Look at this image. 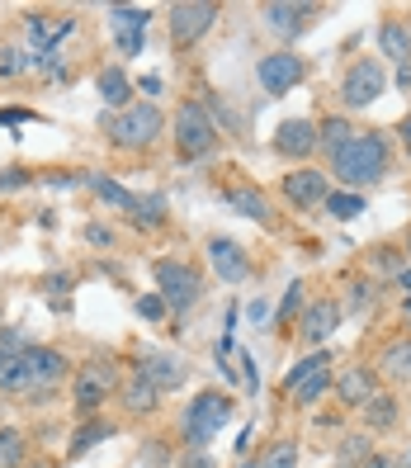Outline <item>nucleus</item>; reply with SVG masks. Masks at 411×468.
<instances>
[{"mask_svg":"<svg viewBox=\"0 0 411 468\" xmlns=\"http://www.w3.org/2000/svg\"><path fill=\"white\" fill-rule=\"evenodd\" d=\"M332 171L345 189H354V195L378 185L383 176H388V137L383 133H354L350 143L332 156Z\"/></svg>","mask_w":411,"mask_h":468,"instance_id":"obj_1","label":"nucleus"},{"mask_svg":"<svg viewBox=\"0 0 411 468\" xmlns=\"http://www.w3.org/2000/svg\"><path fill=\"white\" fill-rule=\"evenodd\" d=\"M100 128H104V137H109L114 147H123V152H147L156 137H161V128H166V114H161L152 100H137V104L119 109V114H104Z\"/></svg>","mask_w":411,"mask_h":468,"instance_id":"obj_2","label":"nucleus"},{"mask_svg":"<svg viewBox=\"0 0 411 468\" xmlns=\"http://www.w3.org/2000/svg\"><path fill=\"white\" fill-rule=\"evenodd\" d=\"M175 152L180 161H204L217 152V119L204 100H184L175 109Z\"/></svg>","mask_w":411,"mask_h":468,"instance_id":"obj_3","label":"nucleus"},{"mask_svg":"<svg viewBox=\"0 0 411 468\" xmlns=\"http://www.w3.org/2000/svg\"><path fill=\"white\" fill-rule=\"evenodd\" d=\"M119 393V365L114 360H86L76 369V383H71V407L76 417L95 421V411Z\"/></svg>","mask_w":411,"mask_h":468,"instance_id":"obj_4","label":"nucleus"},{"mask_svg":"<svg viewBox=\"0 0 411 468\" xmlns=\"http://www.w3.org/2000/svg\"><path fill=\"white\" fill-rule=\"evenodd\" d=\"M227 421H232V398L227 393H199L195 402L184 407V421H180L184 445L189 450H204L213 435H223Z\"/></svg>","mask_w":411,"mask_h":468,"instance_id":"obj_5","label":"nucleus"},{"mask_svg":"<svg viewBox=\"0 0 411 468\" xmlns=\"http://www.w3.org/2000/svg\"><path fill=\"white\" fill-rule=\"evenodd\" d=\"M156 293L166 298V308L171 313H189L199 303L204 284H199V270L195 265H184V261H156Z\"/></svg>","mask_w":411,"mask_h":468,"instance_id":"obj_6","label":"nucleus"},{"mask_svg":"<svg viewBox=\"0 0 411 468\" xmlns=\"http://www.w3.org/2000/svg\"><path fill=\"white\" fill-rule=\"evenodd\" d=\"M383 90H388V71H383L378 58H360L345 76H341V104L345 109H369L374 100H383Z\"/></svg>","mask_w":411,"mask_h":468,"instance_id":"obj_7","label":"nucleus"},{"mask_svg":"<svg viewBox=\"0 0 411 468\" xmlns=\"http://www.w3.org/2000/svg\"><path fill=\"white\" fill-rule=\"evenodd\" d=\"M217 10L213 0H180V5H171L166 10V19H171V38H175V48H195L213 24H217Z\"/></svg>","mask_w":411,"mask_h":468,"instance_id":"obj_8","label":"nucleus"},{"mask_svg":"<svg viewBox=\"0 0 411 468\" xmlns=\"http://www.w3.org/2000/svg\"><path fill=\"white\" fill-rule=\"evenodd\" d=\"M303 71H308V62L298 58V52H265V58L256 62V80H260V90L265 95H289L298 80H303Z\"/></svg>","mask_w":411,"mask_h":468,"instance_id":"obj_9","label":"nucleus"},{"mask_svg":"<svg viewBox=\"0 0 411 468\" xmlns=\"http://www.w3.org/2000/svg\"><path fill=\"white\" fill-rule=\"evenodd\" d=\"M147 24H152V10H142V5H109V29H114L123 58H137V52H142Z\"/></svg>","mask_w":411,"mask_h":468,"instance_id":"obj_10","label":"nucleus"},{"mask_svg":"<svg viewBox=\"0 0 411 468\" xmlns=\"http://www.w3.org/2000/svg\"><path fill=\"white\" fill-rule=\"evenodd\" d=\"M341 326V303L336 298H317L303 308V322H298V341L303 346H326Z\"/></svg>","mask_w":411,"mask_h":468,"instance_id":"obj_11","label":"nucleus"},{"mask_svg":"<svg viewBox=\"0 0 411 468\" xmlns=\"http://www.w3.org/2000/svg\"><path fill=\"white\" fill-rule=\"evenodd\" d=\"M317 147H321V133L312 119H284L279 133H274V152L284 161H308Z\"/></svg>","mask_w":411,"mask_h":468,"instance_id":"obj_12","label":"nucleus"},{"mask_svg":"<svg viewBox=\"0 0 411 468\" xmlns=\"http://www.w3.org/2000/svg\"><path fill=\"white\" fill-rule=\"evenodd\" d=\"M312 15H317V5H298V0H269V5H260L265 29L279 38H298L312 24Z\"/></svg>","mask_w":411,"mask_h":468,"instance_id":"obj_13","label":"nucleus"},{"mask_svg":"<svg viewBox=\"0 0 411 468\" xmlns=\"http://www.w3.org/2000/svg\"><path fill=\"white\" fill-rule=\"evenodd\" d=\"M137 374H142L147 383H156L161 393H171V388H180V383L189 378V365L180 360V355H171V350H147V355H137Z\"/></svg>","mask_w":411,"mask_h":468,"instance_id":"obj_14","label":"nucleus"},{"mask_svg":"<svg viewBox=\"0 0 411 468\" xmlns=\"http://www.w3.org/2000/svg\"><path fill=\"white\" fill-rule=\"evenodd\" d=\"M208 265H213V274H223V284L251 280V256H246V246L232 241V237H213L208 241Z\"/></svg>","mask_w":411,"mask_h":468,"instance_id":"obj_15","label":"nucleus"},{"mask_svg":"<svg viewBox=\"0 0 411 468\" xmlns=\"http://www.w3.org/2000/svg\"><path fill=\"white\" fill-rule=\"evenodd\" d=\"M326 195H332V185H326V176L321 171H289L284 176V199L293 204V208H321L326 204Z\"/></svg>","mask_w":411,"mask_h":468,"instance_id":"obj_16","label":"nucleus"},{"mask_svg":"<svg viewBox=\"0 0 411 468\" xmlns=\"http://www.w3.org/2000/svg\"><path fill=\"white\" fill-rule=\"evenodd\" d=\"M223 204H227V208H237L241 218H251V223H260V228H269V223H274L265 189H256V185H227V189H223Z\"/></svg>","mask_w":411,"mask_h":468,"instance_id":"obj_17","label":"nucleus"},{"mask_svg":"<svg viewBox=\"0 0 411 468\" xmlns=\"http://www.w3.org/2000/svg\"><path fill=\"white\" fill-rule=\"evenodd\" d=\"M374 393H378V388H374V369H364V365H350L345 374H336V398H341V407L360 411Z\"/></svg>","mask_w":411,"mask_h":468,"instance_id":"obj_18","label":"nucleus"},{"mask_svg":"<svg viewBox=\"0 0 411 468\" xmlns=\"http://www.w3.org/2000/svg\"><path fill=\"white\" fill-rule=\"evenodd\" d=\"M378 58H388V62H397V67L411 62V24L383 19V29H378Z\"/></svg>","mask_w":411,"mask_h":468,"instance_id":"obj_19","label":"nucleus"},{"mask_svg":"<svg viewBox=\"0 0 411 468\" xmlns=\"http://www.w3.org/2000/svg\"><path fill=\"white\" fill-rule=\"evenodd\" d=\"M378 374L393 383H411V336H397L378 350Z\"/></svg>","mask_w":411,"mask_h":468,"instance_id":"obj_20","label":"nucleus"},{"mask_svg":"<svg viewBox=\"0 0 411 468\" xmlns=\"http://www.w3.org/2000/svg\"><path fill=\"white\" fill-rule=\"evenodd\" d=\"M119 393H123V407L132 411V417H147V411L161 407V388H156V383H147L142 374H132Z\"/></svg>","mask_w":411,"mask_h":468,"instance_id":"obj_21","label":"nucleus"},{"mask_svg":"<svg viewBox=\"0 0 411 468\" xmlns=\"http://www.w3.org/2000/svg\"><path fill=\"white\" fill-rule=\"evenodd\" d=\"M95 86H100L104 104H114V114H119V109H128V104H137V100H132V80H128L119 67H104Z\"/></svg>","mask_w":411,"mask_h":468,"instance_id":"obj_22","label":"nucleus"},{"mask_svg":"<svg viewBox=\"0 0 411 468\" xmlns=\"http://www.w3.org/2000/svg\"><path fill=\"white\" fill-rule=\"evenodd\" d=\"M86 185L95 189V195H100L109 208H119V213H132V208H137V195H132V189H123L119 180H109V176H100V171H90Z\"/></svg>","mask_w":411,"mask_h":468,"instance_id":"obj_23","label":"nucleus"},{"mask_svg":"<svg viewBox=\"0 0 411 468\" xmlns=\"http://www.w3.org/2000/svg\"><path fill=\"white\" fill-rule=\"evenodd\" d=\"M38 62H43V52H34V48H0V80H15V76H29V71H38Z\"/></svg>","mask_w":411,"mask_h":468,"instance_id":"obj_24","label":"nucleus"},{"mask_svg":"<svg viewBox=\"0 0 411 468\" xmlns=\"http://www.w3.org/2000/svg\"><path fill=\"white\" fill-rule=\"evenodd\" d=\"M360 417L369 431H393L397 426V398L393 393H374L364 407H360Z\"/></svg>","mask_w":411,"mask_h":468,"instance_id":"obj_25","label":"nucleus"},{"mask_svg":"<svg viewBox=\"0 0 411 468\" xmlns=\"http://www.w3.org/2000/svg\"><path fill=\"white\" fill-rule=\"evenodd\" d=\"M326 369H332V355H326V350H312V355H303V360H298V365L284 374V393H298L308 378H317V374H326Z\"/></svg>","mask_w":411,"mask_h":468,"instance_id":"obj_26","label":"nucleus"},{"mask_svg":"<svg viewBox=\"0 0 411 468\" xmlns=\"http://www.w3.org/2000/svg\"><path fill=\"white\" fill-rule=\"evenodd\" d=\"M246 468H298V440H269Z\"/></svg>","mask_w":411,"mask_h":468,"instance_id":"obj_27","label":"nucleus"},{"mask_svg":"<svg viewBox=\"0 0 411 468\" xmlns=\"http://www.w3.org/2000/svg\"><path fill=\"white\" fill-rule=\"evenodd\" d=\"M326 213L336 218V223H354V218L364 213V195H354V189H332L326 195V204H321Z\"/></svg>","mask_w":411,"mask_h":468,"instance_id":"obj_28","label":"nucleus"},{"mask_svg":"<svg viewBox=\"0 0 411 468\" xmlns=\"http://www.w3.org/2000/svg\"><path fill=\"white\" fill-rule=\"evenodd\" d=\"M317 133H321V152H326V156H336V152H341V147H345L360 128H350L345 119H336V114H332V119H321V123H317Z\"/></svg>","mask_w":411,"mask_h":468,"instance_id":"obj_29","label":"nucleus"},{"mask_svg":"<svg viewBox=\"0 0 411 468\" xmlns=\"http://www.w3.org/2000/svg\"><path fill=\"white\" fill-rule=\"evenodd\" d=\"M128 218L137 228H161V223H166V199H161V195H137V208Z\"/></svg>","mask_w":411,"mask_h":468,"instance_id":"obj_30","label":"nucleus"},{"mask_svg":"<svg viewBox=\"0 0 411 468\" xmlns=\"http://www.w3.org/2000/svg\"><path fill=\"white\" fill-rule=\"evenodd\" d=\"M104 435H114V426H109V421H86V426L76 431V440H71V450H67V454H71V459H80L86 450H95Z\"/></svg>","mask_w":411,"mask_h":468,"instance_id":"obj_31","label":"nucleus"},{"mask_svg":"<svg viewBox=\"0 0 411 468\" xmlns=\"http://www.w3.org/2000/svg\"><path fill=\"white\" fill-rule=\"evenodd\" d=\"M332 383H336V378H332V369H326V374H317V378H308V383H303V388H298V393H289V398H293L298 407H317V402H321L326 393H332Z\"/></svg>","mask_w":411,"mask_h":468,"instance_id":"obj_32","label":"nucleus"},{"mask_svg":"<svg viewBox=\"0 0 411 468\" xmlns=\"http://www.w3.org/2000/svg\"><path fill=\"white\" fill-rule=\"evenodd\" d=\"M24 463V431L5 426L0 431V468H19Z\"/></svg>","mask_w":411,"mask_h":468,"instance_id":"obj_33","label":"nucleus"},{"mask_svg":"<svg viewBox=\"0 0 411 468\" xmlns=\"http://www.w3.org/2000/svg\"><path fill=\"white\" fill-rule=\"evenodd\" d=\"M378 303V280H350V308L354 313H369Z\"/></svg>","mask_w":411,"mask_h":468,"instance_id":"obj_34","label":"nucleus"},{"mask_svg":"<svg viewBox=\"0 0 411 468\" xmlns=\"http://www.w3.org/2000/svg\"><path fill=\"white\" fill-rule=\"evenodd\" d=\"M298 308H303V280H293V284L284 289V303H279V313H274V326H289Z\"/></svg>","mask_w":411,"mask_h":468,"instance_id":"obj_35","label":"nucleus"},{"mask_svg":"<svg viewBox=\"0 0 411 468\" xmlns=\"http://www.w3.org/2000/svg\"><path fill=\"white\" fill-rule=\"evenodd\" d=\"M166 313L171 308H166V298H161V293H142V298H137V317H142V322H161Z\"/></svg>","mask_w":411,"mask_h":468,"instance_id":"obj_36","label":"nucleus"},{"mask_svg":"<svg viewBox=\"0 0 411 468\" xmlns=\"http://www.w3.org/2000/svg\"><path fill=\"white\" fill-rule=\"evenodd\" d=\"M34 180V171H24V166H10V171H0V195H10V189H24Z\"/></svg>","mask_w":411,"mask_h":468,"instance_id":"obj_37","label":"nucleus"},{"mask_svg":"<svg viewBox=\"0 0 411 468\" xmlns=\"http://www.w3.org/2000/svg\"><path fill=\"white\" fill-rule=\"evenodd\" d=\"M86 176H90V171H71V176H43V185H52V189H76V185H86Z\"/></svg>","mask_w":411,"mask_h":468,"instance_id":"obj_38","label":"nucleus"},{"mask_svg":"<svg viewBox=\"0 0 411 468\" xmlns=\"http://www.w3.org/2000/svg\"><path fill=\"white\" fill-rule=\"evenodd\" d=\"M29 119H38L34 109H0V128H10V123H29Z\"/></svg>","mask_w":411,"mask_h":468,"instance_id":"obj_39","label":"nucleus"},{"mask_svg":"<svg viewBox=\"0 0 411 468\" xmlns=\"http://www.w3.org/2000/svg\"><path fill=\"white\" fill-rule=\"evenodd\" d=\"M86 241H90V246H114V232H109L104 223H90V228H86Z\"/></svg>","mask_w":411,"mask_h":468,"instance_id":"obj_40","label":"nucleus"},{"mask_svg":"<svg viewBox=\"0 0 411 468\" xmlns=\"http://www.w3.org/2000/svg\"><path fill=\"white\" fill-rule=\"evenodd\" d=\"M71 289V274H47L43 280V293H67Z\"/></svg>","mask_w":411,"mask_h":468,"instance_id":"obj_41","label":"nucleus"},{"mask_svg":"<svg viewBox=\"0 0 411 468\" xmlns=\"http://www.w3.org/2000/svg\"><path fill=\"white\" fill-rule=\"evenodd\" d=\"M393 289H397L402 298H411V261H406V265H402V270L393 274Z\"/></svg>","mask_w":411,"mask_h":468,"instance_id":"obj_42","label":"nucleus"},{"mask_svg":"<svg viewBox=\"0 0 411 468\" xmlns=\"http://www.w3.org/2000/svg\"><path fill=\"white\" fill-rule=\"evenodd\" d=\"M354 468H397V459H388V454H364Z\"/></svg>","mask_w":411,"mask_h":468,"instance_id":"obj_43","label":"nucleus"},{"mask_svg":"<svg viewBox=\"0 0 411 468\" xmlns=\"http://www.w3.org/2000/svg\"><path fill=\"white\" fill-rule=\"evenodd\" d=\"M180 468H213V459H208V454H204V450H189V454H184V463H180Z\"/></svg>","mask_w":411,"mask_h":468,"instance_id":"obj_44","label":"nucleus"},{"mask_svg":"<svg viewBox=\"0 0 411 468\" xmlns=\"http://www.w3.org/2000/svg\"><path fill=\"white\" fill-rule=\"evenodd\" d=\"M345 459H364V440L360 435H354V440H345V450H341Z\"/></svg>","mask_w":411,"mask_h":468,"instance_id":"obj_45","label":"nucleus"},{"mask_svg":"<svg viewBox=\"0 0 411 468\" xmlns=\"http://www.w3.org/2000/svg\"><path fill=\"white\" fill-rule=\"evenodd\" d=\"M246 313H251V322H256V326H260V322H269V308H265V298H256V303H251V308H246Z\"/></svg>","mask_w":411,"mask_h":468,"instance_id":"obj_46","label":"nucleus"},{"mask_svg":"<svg viewBox=\"0 0 411 468\" xmlns=\"http://www.w3.org/2000/svg\"><path fill=\"white\" fill-rule=\"evenodd\" d=\"M137 90H147V95H156V90H161V76H142V80H137Z\"/></svg>","mask_w":411,"mask_h":468,"instance_id":"obj_47","label":"nucleus"},{"mask_svg":"<svg viewBox=\"0 0 411 468\" xmlns=\"http://www.w3.org/2000/svg\"><path fill=\"white\" fill-rule=\"evenodd\" d=\"M397 133H402V143H406V156H411V114L397 123Z\"/></svg>","mask_w":411,"mask_h":468,"instance_id":"obj_48","label":"nucleus"},{"mask_svg":"<svg viewBox=\"0 0 411 468\" xmlns=\"http://www.w3.org/2000/svg\"><path fill=\"white\" fill-rule=\"evenodd\" d=\"M397 86H402V90H411V62H406V67H397Z\"/></svg>","mask_w":411,"mask_h":468,"instance_id":"obj_49","label":"nucleus"},{"mask_svg":"<svg viewBox=\"0 0 411 468\" xmlns=\"http://www.w3.org/2000/svg\"><path fill=\"white\" fill-rule=\"evenodd\" d=\"M397 468H411V450H406V454H402V459H397Z\"/></svg>","mask_w":411,"mask_h":468,"instance_id":"obj_50","label":"nucleus"},{"mask_svg":"<svg viewBox=\"0 0 411 468\" xmlns=\"http://www.w3.org/2000/svg\"><path fill=\"white\" fill-rule=\"evenodd\" d=\"M402 317H406V322H411V298H406V303H402Z\"/></svg>","mask_w":411,"mask_h":468,"instance_id":"obj_51","label":"nucleus"},{"mask_svg":"<svg viewBox=\"0 0 411 468\" xmlns=\"http://www.w3.org/2000/svg\"><path fill=\"white\" fill-rule=\"evenodd\" d=\"M406 261H411V232H406Z\"/></svg>","mask_w":411,"mask_h":468,"instance_id":"obj_52","label":"nucleus"},{"mask_svg":"<svg viewBox=\"0 0 411 468\" xmlns=\"http://www.w3.org/2000/svg\"><path fill=\"white\" fill-rule=\"evenodd\" d=\"M29 468H47V463H43V459H38V463H29Z\"/></svg>","mask_w":411,"mask_h":468,"instance_id":"obj_53","label":"nucleus"}]
</instances>
